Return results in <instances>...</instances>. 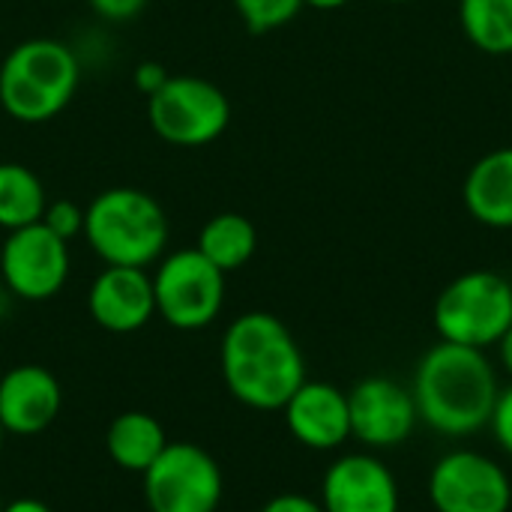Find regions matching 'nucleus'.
Listing matches in <instances>:
<instances>
[{"label": "nucleus", "mask_w": 512, "mask_h": 512, "mask_svg": "<svg viewBox=\"0 0 512 512\" xmlns=\"http://www.w3.org/2000/svg\"><path fill=\"white\" fill-rule=\"evenodd\" d=\"M411 393L420 423L441 438H474L489 429L501 381L489 351L435 342L414 366Z\"/></svg>", "instance_id": "nucleus-1"}, {"label": "nucleus", "mask_w": 512, "mask_h": 512, "mask_svg": "<svg viewBox=\"0 0 512 512\" xmlns=\"http://www.w3.org/2000/svg\"><path fill=\"white\" fill-rule=\"evenodd\" d=\"M219 366L228 393L252 411H282L306 381L303 351L273 312L237 315L219 345Z\"/></svg>", "instance_id": "nucleus-2"}, {"label": "nucleus", "mask_w": 512, "mask_h": 512, "mask_svg": "<svg viewBox=\"0 0 512 512\" xmlns=\"http://www.w3.org/2000/svg\"><path fill=\"white\" fill-rule=\"evenodd\" d=\"M81 72L72 42L30 36L0 60V108L15 123L42 126L72 105Z\"/></svg>", "instance_id": "nucleus-3"}, {"label": "nucleus", "mask_w": 512, "mask_h": 512, "mask_svg": "<svg viewBox=\"0 0 512 512\" xmlns=\"http://www.w3.org/2000/svg\"><path fill=\"white\" fill-rule=\"evenodd\" d=\"M81 240L105 267H153L171 240V219L159 198L138 186H111L84 207Z\"/></svg>", "instance_id": "nucleus-4"}, {"label": "nucleus", "mask_w": 512, "mask_h": 512, "mask_svg": "<svg viewBox=\"0 0 512 512\" xmlns=\"http://www.w3.org/2000/svg\"><path fill=\"white\" fill-rule=\"evenodd\" d=\"M441 342L489 351L512 327V282L495 270H468L450 279L432 306Z\"/></svg>", "instance_id": "nucleus-5"}, {"label": "nucleus", "mask_w": 512, "mask_h": 512, "mask_svg": "<svg viewBox=\"0 0 512 512\" xmlns=\"http://www.w3.org/2000/svg\"><path fill=\"white\" fill-rule=\"evenodd\" d=\"M147 120L156 138L180 150L216 144L231 123V99L201 75H168L147 99Z\"/></svg>", "instance_id": "nucleus-6"}, {"label": "nucleus", "mask_w": 512, "mask_h": 512, "mask_svg": "<svg viewBox=\"0 0 512 512\" xmlns=\"http://www.w3.org/2000/svg\"><path fill=\"white\" fill-rule=\"evenodd\" d=\"M150 279L156 315L174 330H207L225 306V273L198 249L165 252Z\"/></svg>", "instance_id": "nucleus-7"}, {"label": "nucleus", "mask_w": 512, "mask_h": 512, "mask_svg": "<svg viewBox=\"0 0 512 512\" xmlns=\"http://www.w3.org/2000/svg\"><path fill=\"white\" fill-rule=\"evenodd\" d=\"M141 477L150 512H216L222 504V468L198 444L168 441Z\"/></svg>", "instance_id": "nucleus-8"}, {"label": "nucleus", "mask_w": 512, "mask_h": 512, "mask_svg": "<svg viewBox=\"0 0 512 512\" xmlns=\"http://www.w3.org/2000/svg\"><path fill=\"white\" fill-rule=\"evenodd\" d=\"M426 495L435 512H510L512 480L480 450H450L432 465Z\"/></svg>", "instance_id": "nucleus-9"}, {"label": "nucleus", "mask_w": 512, "mask_h": 512, "mask_svg": "<svg viewBox=\"0 0 512 512\" xmlns=\"http://www.w3.org/2000/svg\"><path fill=\"white\" fill-rule=\"evenodd\" d=\"M69 273V243L51 234L42 222L9 231L0 243V282L15 300H51L69 282Z\"/></svg>", "instance_id": "nucleus-10"}, {"label": "nucleus", "mask_w": 512, "mask_h": 512, "mask_svg": "<svg viewBox=\"0 0 512 512\" xmlns=\"http://www.w3.org/2000/svg\"><path fill=\"white\" fill-rule=\"evenodd\" d=\"M348 411H351V438L360 441L363 450L369 453L402 447L420 426L411 387L387 375H369L357 381L354 390L348 393Z\"/></svg>", "instance_id": "nucleus-11"}, {"label": "nucleus", "mask_w": 512, "mask_h": 512, "mask_svg": "<svg viewBox=\"0 0 512 512\" xmlns=\"http://www.w3.org/2000/svg\"><path fill=\"white\" fill-rule=\"evenodd\" d=\"M321 507L324 512H399L402 492L393 468L363 450L345 453L321 477Z\"/></svg>", "instance_id": "nucleus-12"}, {"label": "nucleus", "mask_w": 512, "mask_h": 512, "mask_svg": "<svg viewBox=\"0 0 512 512\" xmlns=\"http://www.w3.org/2000/svg\"><path fill=\"white\" fill-rule=\"evenodd\" d=\"M87 312L96 327L129 336L156 318L153 279L141 267H102L87 288Z\"/></svg>", "instance_id": "nucleus-13"}, {"label": "nucleus", "mask_w": 512, "mask_h": 512, "mask_svg": "<svg viewBox=\"0 0 512 512\" xmlns=\"http://www.w3.org/2000/svg\"><path fill=\"white\" fill-rule=\"evenodd\" d=\"M288 435L315 453L342 450L351 441V411L348 393L327 381H303L300 390L285 402Z\"/></svg>", "instance_id": "nucleus-14"}, {"label": "nucleus", "mask_w": 512, "mask_h": 512, "mask_svg": "<svg viewBox=\"0 0 512 512\" xmlns=\"http://www.w3.org/2000/svg\"><path fill=\"white\" fill-rule=\"evenodd\" d=\"M63 405V390L54 372L36 363L12 366L0 378V423L9 435H39L45 432Z\"/></svg>", "instance_id": "nucleus-15"}, {"label": "nucleus", "mask_w": 512, "mask_h": 512, "mask_svg": "<svg viewBox=\"0 0 512 512\" xmlns=\"http://www.w3.org/2000/svg\"><path fill=\"white\" fill-rule=\"evenodd\" d=\"M468 216L492 231H512V144L483 153L462 180Z\"/></svg>", "instance_id": "nucleus-16"}, {"label": "nucleus", "mask_w": 512, "mask_h": 512, "mask_svg": "<svg viewBox=\"0 0 512 512\" xmlns=\"http://www.w3.org/2000/svg\"><path fill=\"white\" fill-rule=\"evenodd\" d=\"M168 447L165 429L153 414L144 411H123L111 420L105 432V450L111 462L123 471L144 474Z\"/></svg>", "instance_id": "nucleus-17"}, {"label": "nucleus", "mask_w": 512, "mask_h": 512, "mask_svg": "<svg viewBox=\"0 0 512 512\" xmlns=\"http://www.w3.org/2000/svg\"><path fill=\"white\" fill-rule=\"evenodd\" d=\"M195 249L228 276L234 270H243L255 258V252H258V228L252 225L249 216L225 210V213L210 216L201 225Z\"/></svg>", "instance_id": "nucleus-18"}, {"label": "nucleus", "mask_w": 512, "mask_h": 512, "mask_svg": "<svg viewBox=\"0 0 512 512\" xmlns=\"http://www.w3.org/2000/svg\"><path fill=\"white\" fill-rule=\"evenodd\" d=\"M48 207L45 183L24 162H0V228L18 231L42 222Z\"/></svg>", "instance_id": "nucleus-19"}, {"label": "nucleus", "mask_w": 512, "mask_h": 512, "mask_svg": "<svg viewBox=\"0 0 512 512\" xmlns=\"http://www.w3.org/2000/svg\"><path fill=\"white\" fill-rule=\"evenodd\" d=\"M462 36L489 57H512V0H459Z\"/></svg>", "instance_id": "nucleus-20"}, {"label": "nucleus", "mask_w": 512, "mask_h": 512, "mask_svg": "<svg viewBox=\"0 0 512 512\" xmlns=\"http://www.w3.org/2000/svg\"><path fill=\"white\" fill-rule=\"evenodd\" d=\"M249 33H273L288 27L306 6L303 0H231Z\"/></svg>", "instance_id": "nucleus-21"}, {"label": "nucleus", "mask_w": 512, "mask_h": 512, "mask_svg": "<svg viewBox=\"0 0 512 512\" xmlns=\"http://www.w3.org/2000/svg\"><path fill=\"white\" fill-rule=\"evenodd\" d=\"M42 225L57 234L60 240L72 243L75 237L84 234V207L69 201V198H57V201H48L45 213H42Z\"/></svg>", "instance_id": "nucleus-22"}, {"label": "nucleus", "mask_w": 512, "mask_h": 512, "mask_svg": "<svg viewBox=\"0 0 512 512\" xmlns=\"http://www.w3.org/2000/svg\"><path fill=\"white\" fill-rule=\"evenodd\" d=\"M489 432L495 438V444L512 459V381L510 387H501L492 420H489Z\"/></svg>", "instance_id": "nucleus-23"}, {"label": "nucleus", "mask_w": 512, "mask_h": 512, "mask_svg": "<svg viewBox=\"0 0 512 512\" xmlns=\"http://www.w3.org/2000/svg\"><path fill=\"white\" fill-rule=\"evenodd\" d=\"M87 6L105 24H126L144 12L147 0H87Z\"/></svg>", "instance_id": "nucleus-24"}, {"label": "nucleus", "mask_w": 512, "mask_h": 512, "mask_svg": "<svg viewBox=\"0 0 512 512\" xmlns=\"http://www.w3.org/2000/svg\"><path fill=\"white\" fill-rule=\"evenodd\" d=\"M168 69L162 66V63H156V60H144V63H138L135 66V72H132V84H135V90L144 96V99H150L165 81H168Z\"/></svg>", "instance_id": "nucleus-25"}, {"label": "nucleus", "mask_w": 512, "mask_h": 512, "mask_svg": "<svg viewBox=\"0 0 512 512\" xmlns=\"http://www.w3.org/2000/svg\"><path fill=\"white\" fill-rule=\"evenodd\" d=\"M261 512H324L321 501L309 498V495H300V492H282L276 498H270Z\"/></svg>", "instance_id": "nucleus-26"}, {"label": "nucleus", "mask_w": 512, "mask_h": 512, "mask_svg": "<svg viewBox=\"0 0 512 512\" xmlns=\"http://www.w3.org/2000/svg\"><path fill=\"white\" fill-rule=\"evenodd\" d=\"M495 351H498V366H501V372L512 381V327L504 333V339L495 345Z\"/></svg>", "instance_id": "nucleus-27"}, {"label": "nucleus", "mask_w": 512, "mask_h": 512, "mask_svg": "<svg viewBox=\"0 0 512 512\" xmlns=\"http://www.w3.org/2000/svg\"><path fill=\"white\" fill-rule=\"evenodd\" d=\"M3 512H51V507L39 498H15L3 504Z\"/></svg>", "instance_id": "nucleus-28"}, {"label": "nucleus", "mask_w": 512, "mask_h": 512, "mask_svg": "<svg viewBox=\"0 0 512 512\" xmlns=\"http://www.w3.org/2000/svg\"><path fill=\"white\" fill-rule=\"evenodd\" d=\"M351 0H303V6L309 9H318V12H336V9H345Z\"/></svg>", "instance_id": "nucleus-29"}, {"label": "nucleus", "mask_w": 512, "mask_h": 512, "mask_svg": "<svg viewBox=\"0 0 512 512\" xmlns=\"http://www.w3.org/2000/svg\"><path fill=\"white\" fill-rule=\"evenodd\" d=\"M3 438H6V429H3V423H0V447H3Z\"/></svg>", "instance_id": "nucleus-30"}, {"label": "nucleus", "mask_w": 512, "mask_h": 512, "mask_svg": "<svg viewBox=\"0 0 512 512\" xmlns=\"http://www.w3.org/2000/svg\"><path fill=\"white\" fill-rule=\"evenodd\" d=\"M381 3H411V0H381Z\"/></svg>", "instance_id": "nucleus-31"}, {"label": "nucleus", "mask_w": 512, "mask_h": 512, "mask_svg": "<svg viewBox=\"0 0 512 512\" xmlns=\"http://www.w3.org/2000/svg\"><path fill=\"white\" fill-rule=\"evenodd\" d=\"M0 512H3V504H0Z\"/></svg>", "instance_id": "nucleus-32"}, {"label": "nucleus", "mask_w": 512, "mask_h": 512, "mask_svg": "<svg viewBox=\"0 0 512 512\" xmlns=\"http://www.w3.org/2000/svg\"><path fill=\"white\" fill-rule=\"evenodd\" d=\"M510 282H512V276H510Z\"/></svg>", "instance_id": "nucleus-33"}]
</instances>
